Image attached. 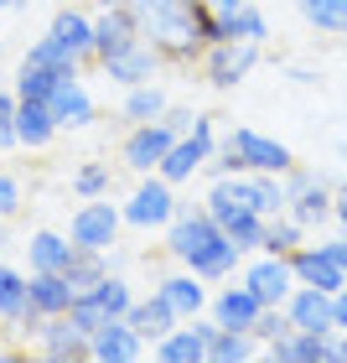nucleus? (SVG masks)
I'll return each mask as SVG.
<instances>
[{"instance_id":"f257e3e1","label":"nucleus","mask_w":347,"mask_h":363,"mask_svg":"<svg viewBox=\"0 0 347 363\" xmlns=\"http://www.w3.org/2000/svg\"><path fill=\"white\" fill-rule=\"evenodd\" d=\"M166 255L181 270H197L203 280H228L244 265V250L223 234V223L212 218L203 203H181L176 197V218L166 223Z\"/></svg>"},{"instance_id":"f03ea898","label":"nucleus","mask_w":347,"mask_h":363,"mask_svg":"<svg viewBox=\"0 0 347 363\" xmlns=\"http://www.w3.org/2000/svg\"><path fill=\"white\" fill-rule=\"evenodd\" d=\"M207 0H130L140 37L166 62H203L207 52Z\"/></svg>"},{"instance_id":"7ed1b4c3","label":"nucleus","mask_w":347,"mask_h":363,"mask_svg":"<svg viewBox=\"0 0 347 363\" xmlns=\"http://www.w3.org/2000/svg\"><path fill=\"white\" fill-rule=\"evenodd\" d=\"M212 151H218V140H212V114H192V130L171 140V151H166V161H161L156 172L166 177L171 187H181V182H192L197 172L207 167Z\"/></svg>"},{"instance_id":"20e7f679","label":"nucleus","mask_w":347,"mask_h":363,"mask_svg":"<svg viewBox=\"0 0 347 363\" xmlns=\"http://www.w3.org/2000/svg\"><path fill=\"white\" fill-rule=\"evenodd\" d=\"M125 228V213L104 197H84V208L68 218V239L78 244V250H114V239H120Z\"/></svg>"},{"instance_id":"39448f33","label":"nucleus","mask_w":347,"mask_h":363,"mask_svg":"<svg viewBox=\"0 0 347 363\" xmlns=\"http://www.w3.org/2000/svg\"><path fill=\"white\" fill-rule=\"evenodd\" d=\"M120 213H125L130 228H166V223L176 218V187H171L161 172H145L140 187L130 192V203H125Z\"/></svg>"},{"instance_id":"423d86ee","label":"nucleus","mask_w":347,"mask_h":363,"mask_svg":"<svg viewBox=\"0 0 347 363\" xmlns=\"http://www.w3.org/2000/svg\"><path fill=\"white\" fill-rule=\"evenodd\" d=\"M223 151H234L244 172H280V177H285V172L295 167V156H290V145H285V140L259 135V130H244V125H239V130H228Z\"/></svg>"},{"instance_id":"0eeeda50","label":"nucleus","mask_w":347,"mask_h":363,"mask_svg":"<svg viewBox=\"0 0 347 363\" xmlns=\"http://www.w3.org/2000/svg\"><path fill=\"white\" fill-rule=\"evenodd\" d=\"M285 213L295 223H306V228H317L332 218V187H326V177L317 172H301V167H290L285 172Z\"/></svg>"},{"instance_id":"6e6552de","label":"nucleus","mask_w":347,"mask_h":363,"mask_svg":"<svg viewBox=\"0 0 347 363\" xmlns=\"http://www.w3.org/2000/svg\"><path fill=\"white\" fill-rule=\"evenodd\" d=\"M171 140H176V130H171L166 120L130 125V135H125V145H120V161H125V167L135 172V177H145V172H156L161 161H166Z\"/></svg>"},{"instance_id":"1a4fd4ad","label":"nucleus","mask_w":347,"mask_h":363,"mask_svg":"<svg viewBox=\"0 0 347 363\" xmlns=\"http://www.w3.org/2000/svg\"><path fill=\"white\" fill-rule=\"evenodd\" d=\"M254 62H259V42H212L203 52V73H207L212 89L228 94L254 73Z\"/></svg>"},{"instance_id":"9d476101","label":"nucleus","mask_w":347,"mask_h":363,"mask_svg":"<svg viewBox=\"0 0 347 363\" xmlns=\"http://www.w3.org/2000/svg\"><path fill=\"white\" fill-rule=\"evenodd\" d=\"M244 286H249L264 306H285V301H290V291L301 286V280H295L290 255H270V250H259V259H249V270H244Z\"/></svg>"},{"instance_id":"9b49d317","label":"nucleus","mask_w":347,"mask_h":363,"mask_svg":"<svg viewBox=\"0 0 347 363\" xmlns=\"http://www.w3.org/2000/svg\"><path fill=\"white\" fill-rule=\"evenodd\" d=\"M0 322L16 327V333H26V337H37V327L47 322L42 311L31 306V275L11 270V265H0Z\"/></svg>"},{"instance_id":"f8f14e48","label":"nucleus","mask_w":347,"mask_h":363,"mask_svg":"<svg viewBox=\"0 0 347 363\" xmlns=\"http://www.w3.org/2000/svg\"><path fill=\"white\" fill-rule=\"evenodd\" d=\"M212 317H192V327L187 322H176L166 337H156L151 342V353L161 358V363H203L207 358V342H212Z\"/></svg>"},{"instance_id":"ddd939ff","label":"nucleus","mask_w":347,"mask_h":363,"mask_svg":"<svg viewBox=\"0 0 347 363\" xmlns=\"http://www.w3.org/2000/svg\"><path fill=\"white\" fill-rule=\"evenodd\" d=\"M145 348H151V342H145L125 317H109V322L89 337V358H93V363H130V358H145Z\"/></svg>"},{"instance_id":"4468645a","label":"nucleus","mask_w":347,"mask_h":363,"mask_svg":"<svg viewBox=\"0 0 347 363\" xmlns=\"http://www.w3.org/2000/svg\"><path fill=\"white\" fill-rule=\"evenodd\" d=\"M161 62H166V57H161L145 37H135V42L125 47V52L104 57V78H114L120 89H135V84H151V78L161 73Z\"/></svg>"},{"instance_id":"2eb2a0df","label":"nucleus","mask_w":347,"mask_h":363,"mask_svg":"<svg viewBox=\"0 0 347 363\" xmlns=\"http://www.w3.org/2000/svg\"><path fill=\"white\" fill-rule=\"evenodd\" d=\"M290 265H295V280H301V286H317V291H332V296L347 286V270L337 265L332 244H301V250L290 255Z\"/></svg>"},{"instance_id":"dca6fc26","label":"nucleus","mask_w":347,"mask_h":363,"mask_svg":"<svg viewBox=\"0 0 347 363\" xmlns=\"http://www.w3.org/2000/svg\"><path fill=\"white\" fill-rule=\"evenodd\" d=\"M285 317H290V327H301V333H337L332 291H317V286H295L290 301H285Z\"/></svg>"},{"instance_id":"f3484780","label":"nucleus","mask_w":347,"mask_h":363,"mask_svg":"<svg viewBox=\"0 0 347 363\" xmlns=\"http://www.w3.org/2000/svg\"><path fill=\"white\" fill-rule=\"evenodd\" d=\"M135 37H140V26H135V16H130V6H104L93 16V62L125 52Z\"/></svg>"},{"instance_id":"a211bd4d","label":"nucleus","mask_w":347,"mask_h":363,"mask_svg":"<svg viewBox=\"0 0 347 363\" xmlns=\"http://www.w3.org/2000/svg\"><path fill=\"white\" fill-rule=\"evenodd\" d=\"M259 311H264V301L244 286V280H239V286H223V291L207 301V317L218 322V327H239V333H249V327L259 322Z\"/></svg>"},{"instance_id":"6ab92c4d","label":"nucleus","mask_w":347,"mask_h":363,"mask_svg":"<svg viewBox=\"0 0 347 363\" xmlns=\"http://www.w3.org/2000/svg\"><path fill=\"white\" fill-rule=\"evenodd\" d=\"M156 291L171 301V311H176L181 322L203 317V311H207V301H212V296H207V280L197 275V270H176V275H166V280H161Z\"/></svg>"},{"instance_id":"aec40b11","label":"nucleus","mask_w":347,"mask_h":363,"mask_svg":"<svg viewBox=\"0 0 347 363\" xmlns=\"http://www.w3.org/2000/svg\"><path fill=\"white\" fill-rule=\"evenodd\" d=\"M78 301L68 270H31V306L42 317H68V306Z\"/></svg>"},{"instance_id":"412c9836","label":"nucleus","mask_w":347,"mask_h":363,"mask_svg":"<svg viewBox=\"0 0 347 363\" xmlns=\"http://www.w3.org/2000/svg\"><path fill=\"white\" fill-rule=\"evenodd\" d=\"M47 109L57 114V125H62V130H84V125H93V114H98V109H93V94L78 84V73L57 84V94L47 99Z\"/></svg>"},{"instance_id":"4be33fe9","label":"nucleus","mask_w":347,"mask_h":363,"mask_svg":"<svg viewBox=\"0 0 347 363\" xmlns=\"http://www.w3.org/2000/svg\"><path fill=\"white\" fill-rule=\"evenodd\" d=\"M37 348H42L47 358H57V363L89 358V333H78L68 317H47V322L37 327Z\"/></svg>"},{"instance_id":"5701e85b","label":"nucleus","mask_w":347,"mask_h":363,"mask_svg":"<svg viewBox=\"0 0 347 363\" xmlns=\"http://www.w3.org/2000/svg\"><path fill=\"white\" fill-rule=\"evenodd\" d=\"M47 31H52V37L68 47L78 62H89V57H93V16H89V11L62 6V11L52 16V26H47Z\"/></svg>"},{"instance_id":"b1692460","label":"nucleus","mask_w":347,"mask_h":363,"mask_svg":"<svg viewBox=\"0 0 347 363\" xmlns=\"http://www.w3.org/2000/svg\"><path fill=\"white\" fill-rule=\"evenodd\" d=\"M57 114L47 109V104H37V99H21L16 104V140L26 145V151H42V145H52V135H57Z\"/></svg>"},{"instance_id":"393cba45","label":"nucleus","mask_w":347,"mask_h":363,"mask_svg":"<svg viewBox=\"0 0 347 363\" xmlns=\"http://www.w3.org/2000/svg\"><path fill=\"white\" fill-rule=\"evenodd\" d=\"M73 255H78V244L68 234H52V228L26 239V270H68Z\"/></svg>"},{"instance_id":"a878e982","label":"nucleus","mask_w":347,"mask_h":363,"mask_svg":"<svg viewBox=\"0 0 347 363\" xmlns=\"http://www.w3.org/2000/svg\"><path fill=\"white\" fill-rule=\"evenodd\" d=\"M125 322L135 327V333H140L145 342H156V337H166V333H171V327H176L181 317L171 311V301H166L161 291H151L145 301H135V306H130V317H125Z\"/></svg>"},{"instance_id":"bb28decb","label":"nucleus","mask_w":347,"mask_h":363,"mask_svg":"<svg viewBox=\"0 0 347 363\" xmlns=\"http://www.w3.org/2000/svg\"><path fill=\"white\" fill-rule=\"evenodd\" d=\"M89 301L104 311V317H130V306H135V291H130V280H125L120 270H109V275L89 291Z\"/></svg>"},{"instance_id":"cd10ccee","label":"nucleus","mask_w":347,"mask_h":363,"mask_svg":"<svg viewBox=\"0 0 347 363\" xmlns=\"http://www.w3.org/2000/svg\"><path fill=\"white\" fill-rule=\"evenodd\" d=\"M171 104H166V94H161L156 84H135V89H125V104H120V114L130 125H145V120H161Z\"/></svg>"},{"instance_id":"c85d7f7f","label":"nucleus","mask_w":347,"mask_h":363,"mask_svg":"<svg viewBox=\"0 0 347 363\" xmlns=\"http://www.w3.org/2000/svg\"><path fill=\"white\" fill-rule=\"evenodd\" d=\"M259 342L254 333H239V327H212V342H207V358L212 363H239V358H254Z\"/></svg>"},{"instance_id":"c756f323","label":"nucleus","mask_w":347,"mask_h":363,"mask_svg":"<svg viewBox=\"0 0 347 363\" xmlns=\"http://www.w3.org/2000/svg\"><path fill=\"white\" fill-rule=\"evenodd\" d=\"M62 78H73V73H52V68H42V62H21V73H16V94H21V99H37V104H47V99L57 94Z\"/></svg>"},{"instance_id":"7c9ffc66","label":"nucleus","mask_w":347,"mask_h":363,"mask_svg":"<svg viewBox=\"0 0 347 363\" xmlns=\"http://www.w3.org/2000/svg\"><path fill=\"white\" fill-rule=\"evenodd\" d=\"M301 16L326 37H347V0H295Z\"/></svg>"},{"instance_id":"2f4dec72","label":"nucleus","mask_w":347,"mask_h":363,"mask_svg":"<svg viewBox=\"0 0 347 363\" xmlns=\"http://www.w3.org/2000/svg\"><path fill=\"white\" fill-rule=\"evenodd\" d=\"M21 62H42V68H52V73H78V68H84V62H78V57L68 52V47H62V42L52 37V31H47V37H37V42H31Z\"/></svg>"},{"instance_id":"473e14b6","label":"nucleus","mask_w":347,"mask_h":363,"mask_svg":"<svg viewBox=\"0 0 347 363\" xmlns=\"http://www.w3.org/2000/svg\"><path fill=\"white\" fill-rule=\"evenodd\" d=\"M306 244V223H295L290 213H280V218L264 223V250L270 255H295Z\"/></svg>"},{"instance_id":"72a5a7b5","label":"nucleus","mask_w":347,"mask_h":363,"mask_svg":"<svg viewBox=\"0 0 347 363\" xmlns=\"http://www.w3.org/2000/svg\"><path fill=\"white\" fill-rule=\"evenodd\" d=\"M249 333H254V342H259V348H264V342H280V337L290 333V317H285V306H264V311H259V322L249 327Z\"/></svg>"},{"instance_id":"f704fd0d","label":"nucleus","mask_w":347,"mask_h":363,"mask_svg":"<svg viewBox=\"0 0 347 363\" xmlns=\"http://www.w3.org/2000/svg\"><path fill=\"white\" fill-rule=\"evenodd\" d=\"M109 182H114L109 167L89 161V167H78V172H73V192H78V197H104V192H109Z\"/></svg>"},{"instance_id":"c9c22d12","label":"nucleus","mask_w":347,"mask_h":363,"mask_svg":"<svg viewBox=\"0 0 347 363\" xmlns=\"http://www.w3.org/2000/svg\"><path fill=\"white\" fill-rule=\"evenodd\" d=\"M16 104H21V94H6V89H0V151H11V145H21V140H16Z\"/></svg>"},{"instance_id":"e433bc0d","label":"nucleus","mask_w":347,"mask_h":363,"mask_svg":"<svg viewBox=\"0 0 347 363\" xmlns=\"http://www.w3.org/2000/svg\"><path fill=\"white\" fill-rule=\"evenodd\" d=\"M16 208H21V182H16L11 172H0V223L16 218Z\"/></svg>"},{"instance_id":"4c0bfd02","label":"nucleus","mask_w":347,"mask_h":363,"mask_svg":"<svg viewBox=\"0 0 347 363\" xmlns=\"http://www.w3.org/2000/svg\"><path fill=\"white\" fill-rule=\"evenodd\" d=\"M161 120H166V125L176 130V135H187V130H192V109H166Z\"/></svg>"},{"instance_id":"58836bf2","label":"nucleus","mask_w":347,"mask_h":363,"mask_svg":"<svg viewBox=\"0 0 347 363\" xmlns=\"http://www.w3.org/2000/svg\"><path fill=\"white\" fill-rule=\"evenodd\" d=\"M332 218L347 228V187H332Z\"/></svg>"},{"instance_id":"ea45409f","label":"nucleus","mask_w":347,"mask_h":363,"mask_svg":"<svg viewBox=\"0 0 347 363\" xmlns=\"http://www.w3.org/2000/svg\"><path fill=\"white\" fill-rule=\"evenodd\" d=\"M332 311H337V333H347V286L332 296Z\"/></svg>"},{"instance_id":"a19ab883","label":"nucleus","mask_w":347,"mask_h":363,"mask_svg":"<svg viewBox=\"0 0 347 363\" xmlns=\"http://www.w3.org/2000/svg\"><path fill=\"white\" fill-rule=\"evenodd\" d=\"M244 6H249V0H212V11H218V16H234V11H244Z\"/></svg>"},{"instance_id":"79ce46f5","label":"nucleus","mask_w":347,"mask_h":363,"mask_svg":"<svg viewBox=\"0 0 347 363\" xmlns=\"http://www.w3.org/2000/svg\"><path fill=\"white\" fill-rule=\"evenodd\" d=\"M332 255H337V265L347 270V228H342V239H332Z\"/></svg>"},{"instance_id":"37998d69","label":"nucleus","mask_w":347,"mask_h":363,"mask_svg":"<svg viewBox=\"0 0 347 363\" xmlns=\"http://www.w3.org/2000/svg\"><path fill=\"white\" fill-rule=\"evenodd\" d=\"M93 6H98V11H104V6H130V0H93Z\"/></svg>"},{"instance_id":"c03bdc74","label":"nucleus","mask_w":347,"mask_h":363,"mask_svg":"<svg viewBox=\"0 0 347 363\" xmlns=\"http://www.w3.org/2000/svg\"><path fill=\"white\" fill-rule=\"evenodd\" d=\"M337 156H342V167H347V140H337Z\"/></svg>"},{"instance_id":"a18cd8bd","label":"nucleus","mask_w":347,"mask_h":363,"mask_svg":"<svg viewBox=\"0 0 347 363\" xmlns=\"http://www.w3.org/2000/svg\"><path fill=\"white\" fill-rule=\"evenodd\" d=\"M6 6H21V0H0V11H6Z\"/></svg>"},{"instance_id":"49530a36","label":"nucleus","mask_w":347,"mask_h":363,"mask_svg":"<svg viewBox=\"0 0 347 363\" xmlns=\"http://www.w3.org/2000/svg\"><path fill=\"white\" fill-rule=\"evenodd\" d=\"M0 244H6V223H0Z\"/></svg>"},{"instance_id":"de8ad7c7","label":"nucleus","mask_w":347,"mask_h":363,"mask_svg":"<svg viewBox=\"0 0 347 363\" xmlns=\"http://www.w3.org/2000/svg\"><path fill=\"white\" fill-rule=\"evenodd\" d=\"M0 52H6V37H0Z\"/></svg>"},{"instance_id":"09e8293b","label":"nucleus","mask_w":347,"mask_h":363,"mask_svg":"<svg viewBox=\"0 0 347 363\" xmlns=\"http://www.w3.org/2000/svg\"><path fill=\"white\" fill-rule=\"evenodd\" d=\"M207 6H212V0H207Z\"/></svg>"}]
</instances>
